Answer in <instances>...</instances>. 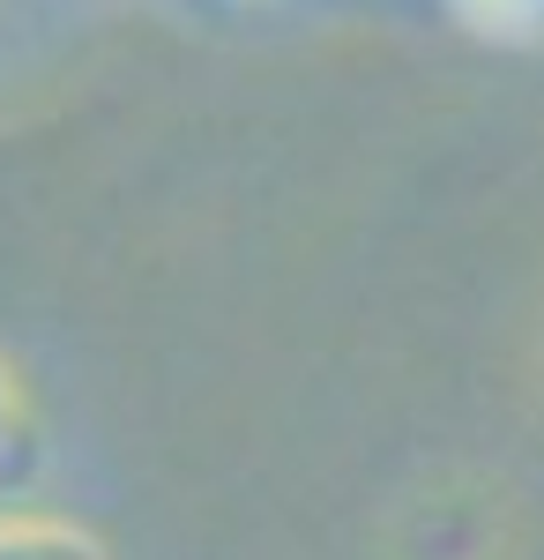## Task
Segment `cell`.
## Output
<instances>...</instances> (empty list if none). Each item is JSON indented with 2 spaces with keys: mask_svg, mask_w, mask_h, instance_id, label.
<instances>
[{
  "mask_svg": "<svg viewBox=\"0 0 544 560\" xmlns=\"http://www.w3.org/2000/svg\"><path fill=\"white\" fill-rule=\"evenodd\" d=\"M462 15H470L477 31H522V23L544 15V0H462Z\"/></svg>",
  "mask_w": 544,
  "mask_h": 560,
  "instance_id": "3",
  "label": "cell"
},
{
  "mask_svg": "<svg viewBox=\"0 0 544 560\" xmlns=\"http://www.w3.org/2000/svg\"><path fill=\"white\" fill-rule=\"evenodd\" d=\"M31 448H38V427H31V388H23V374L0 359V493H8V478L31 464Z\"/></svg>",
  "mask_w": 544,
  "mask_h": 560,
  "instance_id": "2",
  "label": "cell"
},
{
  "mask_svg": "<svg viewBox=\"0 0 544 560\" xmlns=\"http://www.w3.org/2000/svg\"><path fill=\"white\" fill-rule=\"evenodd\" d=\"M0 560H113V546L75 516L0 509Z\"/></svg>",
  "mask_w": 544,
  "mask_h": 560,
  "instance_id": "1",
  "label": "cell"
}]
</instances>
